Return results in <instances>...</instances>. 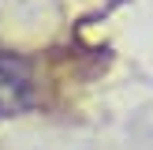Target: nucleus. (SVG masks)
Instances as JSON below:
<instances>
[{"mask_svg":"<svg viewBox=\"0 0 153 150\" xmlns=\"http://www.w3.org/2000/svg\"><path fill=\"white\" fill-rule=\"evenodd\" d=\"M34 105V71L19 52H0V120L22 116Z\"/></svg>","mask_w":153,"mask_h":150,"instance_id":"1","label":"nucleus"}]
</instances>
